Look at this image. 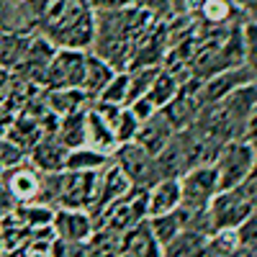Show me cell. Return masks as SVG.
Masks as SVG:
<instances>
[{
  "instance_id": "6da1fadb",
  "label": "cell",
  "mask_w": 257,
  "mask_h": 257,
  "mask_svg": "<svg viewBox=\"0 0 257 257\" xmlns=\"http://www.w3.org/2000/svg\"><path fill=\"white\" fill-rule=\"evenodd\" d=\"M36 34L47 36L57 49L88 52L95 36V11L90 0H29Z\"/></svg>"
},
{
  "instance_id": "7a4b0ae2",
  "label": "cell",
  "mask_w": 257,
  "mask_h": 257,
  "mask_svg": "<svg viewBox=\"0 0 257 257\" xmlns=\"http://www.w3.org/2000/svg\"><path fill=\"white\" fill-rule=\"evenodd\" d=\"M257 162V147L249 144L247 139H231L226 142L216 160H213V167H216V178H219V190H229L242 185V180L249 175V170Z\"/></svg>"
},
{
  "instance_id": "3957f363",
  "label": "cell",
  "mask_w": 257,
  "mask_h": 257,
  "mask_svg": "<svg viewBox=\"0 0 257 257\" xmlns=\"http://www.w3.org/2000/svg\"><path fill=\"white\" fill-rule=\"evenodd\" d=\"M219 193V178L213 165H196L180 175V208L188 213H201L211 198Z\"/></svg>"
},
{
  "instance_id": "277c9868",
  "label": "cell",
  "mask_w": 257,
  "mask_h": 257,
  "mask_svg": "<svg viewBox=\"0 0 257 257\" xmlns=\"http://www.w3.org/2000/svg\"><path fill=\"white\" fill-rule=\"evenodd\" d=\"M144 219H147V190L144 188H132L126 196L108 203L98 213L95 226H105L111 231L126 234L128 229H134Z\"/></svg>"
},
{
  "instance_id": "5b68a950",
  "label": "cell",
  "mask_w": 257,
  "mask_h": 257,
  "mask_svg": "<svg viewBox=\"0 0 257 257\" xmlns=\"http://www.w3.org/2000/svg\"><path fill=\"white\" fill-rule=\"evenodd\" d=\"M252 201L242 193V188H229V190H219L211 198L206 213H208V224L211 231L216 229H237L249 213H252Z\"/></svg>"
},
{
  "instance_id": "8992f818",
  "label": "cell",
  "mask_w": 257,
  "mask_h": 257,
  "mask_svg": "<svg viewBox=\"0 0 257 257\" xmlns=\"http://www.w3.org/2000/svg\"><path fill=\"white\" fill-rule=\"evenodd\" d=\"M111 160L123 170V175L132 180L134 188H144L149 190L157 180H160V173H157V162L155 157L144 152V149L137 144V142H126V144H118L116 152L111 155Z\"/></svg>"
},
{
  "instance_id": "52a82bcc",
  "label": "cell",
  "mask_w": 257,
  "mask_h": 257,
  "mask_svg": "<svg viewBox=\"0 0 257 257\" xmlns=\"http://www.w3.org/2000/svg\"><path fill=\"white\" fill-rule=\"evenodd\" d=\"M85 59H88V52L82 49H57L44 75V90L82 88Z\"/></svg>"
},
{
  "instance_id": "ba28073f",
  "label": "cell",
  "mask_w": 257,
  "mask_h": 257,
  "mask_svg": "<svg viewBox=\"0 0 257 257\" xmlns=\"http://www.w3.org/2000/svg\"><path fill=\"white\" fill-rule=\"evenodd\" d=\"M98 173L100 170H64L62 196L57 208H82L93 211L98 196Z\"/></svg>"
},
{
  "instance_id": "9c48e42d",
  "label": "cell",
  "mask_w": 257,
  "mask_h": 257,
  "mask_svg": "<svg viewBox=\"0 0 257 257\" xmlns=\"http://www.w3.org/2000/svg\"><path fill=\"white\" fill-rule=\"evenodd\" d=\"M254 77H257V72H252L247 64L221 70L216 75H211L208 80H203V85H201V100L203 103H216V100L226 98L229 93H234L237 88H242V85L252 82Z\"/></svg>"
},
{
  "instance_id": "30bf717a",
  "label": "cell",
  "mask_w": 257,
  "mask_h": 257,
  "mask_svg": "<svg viewBox=\"0 0 257 257\" xmlns=\"http://www.w3.org/2000/svg\"><path fill=\"white\" fill-rule=\"evenodd\" d=\"M132 188H134V185H132V180L123 175V170H121L113 160H108V165H103L100 173H98V196H95V206H93V211H90L93 221H95V216H98L105 206L113 203V201H118L121 196H126Z\"/></svg>"
},
{
  "instance_id": "8fae6325",
  "label": "cell",
  "mask_w": 257,
  "mask_h": 257,
  "mask_svg": "<svg viewBox=\"0 0 257 257\" xmlns=\"http://www.w3.org/2000/svg\"><path fill=\"white\" fill-rule=\"evenodd\" d=\"M52 229L59 239L64 242H88V237L95 229V221L90 216V211L82 208H57Z\"/></svg>"
},
{
  "instance_id": "7c38bea8",
  "label": "cell",
  "mask_w": 257,
  "mask_h": 257,
  "mask_svg": "<svg viewBox=\"0 0 257 257\" xmlns=\"http://www.w3.org/2000/svg\"><path fill=\"white\" fill-rule=\"evenodd\" d=\"M39 178L41 173L29 162H18L16 167H8L3 170V175H0V183L6 185V190L13 196L16 203H24V201H34L36 198V190H39Z\"/></svg>"
},
{
  "instance_id": "4fadbf2b",
  "label": "cell",
  "mask_w": 257,
  "mask_h": 257,
  "mask_svg": "<svg viewBox=\"0 0 257 257\" xmlns=\"http://www.w3.org/2000/svg\"><path fill=\"white\" fill-rule=\"evenodd\" d=\"M67 152L70 149L57 139V134H44L26 152V160L39 173H59V170H64V162H67Z\"/></svg>"
},
{
  "instance_id": "5bb4252c",
  "label": "cell",
  "mask_w": 257,
  "mask_h": 257,
  "mask_svg": "<svg viewBox=\"0 0 257 257\" xmlns=\"http://www.w3.org/2000/svg\"><path fill=\"white\" fill-rule=\"evenodd\" d=\"M85 147L95 149V152H100V155H108V157L116 152V147H118V139L113 134L111 123L105 121L93 105L85 108Z\"/></svg>"
},
{
  "instance_id": "9a60e30c",
  "label": "cell",
  "mask_w": 257,
  "mask_h": 257,
  "mask_svg": "<svg viewBox=\"0 0 257 257\" xmlns=\"http://www.w3.org/2000/svg\"><path fill=\"white\" fill-rule=\"evenodd\" d=\"M173 134H175V128L170 126V121L165 118L162 111H157L152 118L139 123V132L134 134V142L144 149V152H149L155 157V155L162 152V147L173 139Z\"/></svg>"
},
{
  "instance_id": "2e32d148",
  "label": "cell",
  "mask_w": 257,
  "mask_h": 257,
  "mask_svg": "<svg viewBox=\"0 0 257 257\" xmlns=\"http://www.w3.org/2000/svg\"><path fill=\"white\" fill-rule=\"evenodd\" d=\"M180 208V178H160L147 190V216H162Z\"/></svg>"
},
{
  "instance_id": "e0dca14e",
  "label": "cell",
  "mask_w": 257,
  "mask_h": 257,
  "mask_svg": "<svg viewBox=\"0 0 257 257\" xmlns=\"http://www.w3.org/2000/svg\"><path fill=\"white\" fill-rule=\"evenodd\" d=\"M0 31L36 34V21L29 0H0Z\"/></svg>"
},
{
  "instance_id": "ac0fdd59",
  "label": "cell",
  "mask_w": 257,
  "mask_h": 257,
  "mask_svg": "<svg viewBox=\"0 0 257 257\" xmlns=\"http://www.w3.org/2000/svg\"><path fill=\"white\" fill-rule=\"evenodd\" d=\"M118 257H162V247L155 239L147 219L123 234V244H121Z\"/></svg>"
},
{
  "instance_id": "d6986e66",
  "label": "cell",
  "mask_w": 257,
  "mask_h": 257,
  "mask_svg": "<svg viewBox=\"0 0 257 257\" xmlns=\"http://www.w3.org/2000/svg\"><path fill=\"white\" fill-rule=\"evenodd\" d=\"M196 11L201 13L203 24L213 26V29H226L231 24H244L234 0H198Z\"/></svg>"
},
{
  "instance_id": "ffe728a7",
  "label": "cell",
  "mask_w": 257,
  "mask_h": 257,
  "mask_svg": "<svg viewBox=\"0 0 257 257\" xmlns=\"http://www.w3.org/2000/svg\"><path fill=\"white\" fill-rule=\"evenodd\" d=\"M116 75V70L108 62H103L100 57H95L93 52H88V59H85V80H82V90L90 98V103L100 95V90L111 82V77Z\"/></svg>"
},
{
  "instance_id": "44dd1931",
  "label": "cell",
  "mask_w": 257,
  "mask_h": 257,
  "mask_svg": "<svg viewBox=\"0 0 257 257\" xmlns=\"http://www.w3.org/2000/svg\"><path fill=\"white\" fill-rule=\"evenodd\" d=\"M185 219H188L185 208H175L170 213H162V216H147L149 229H152V234H155V239L160 242V247L170 244L185 229Z\"/></svg>"
},
{
  "instance_id": "7402d4cb",
  "label": "cell",
  "mask_w": 257,
  "mask_h": 257,
  "mask_svg": "<svg viewBox=\"0 0 257 257\" xmlns=\"http://www.w3.org/2000/svg\"><path fill=\"white\" fill-rule=\"evenodd\" d=\"M44 100H47V105H49V108H52L57 116L72 113V111H80V108H88V105H90V98L85 95L82 88L44 90Z\"/></svg>"
},
{
  "instance_id": "603a6c76",
  "label": "cell",
  "mask_w": 257,
  "mask_h": 257,
  "mask_svg": "<svg viewBox=\"0 0 257 257\" xmlns=\"http://www.w3.org/2000/svg\"><path fill=\"white\" fill-rule=\"evenodd\" d=\"M6 137H8L13 144H18L24 152H29V149H31L41 137H44V132H41V126H39L36 118H31V116H26V113H16L13 121L8 123V128H6Z\"/></svg>"
},
{
  "instance_id": "cb8c5ba5",
  "label": "cell",
  "mask_w": 257,
  "mask_h": 257,
  "mask_svg": "<svg viewBox=\"0 0 257 257\" xmlns=\"http://www.w3.org/2000/svg\"><path fill=\"white\" fill-rule=\"evenodd\" d=\"M123 244V234L111 231L105 226H95L93 234L88 237L85 247H88V257H118Z\"/></svg>"
},
{
  "instance_id": "d4e9b609",
  "label": "cell",
  "mask_w": 257,
  "mask_h": 257,
  "mask_svg": "<svg viewBox=\"0 0 257 257\" xmlns=\"http://www.w3.org/2000/svg\"><path fill=\"white\" fill-rule=\"evenodd\" d=\"M54 211L57 208L44 206V203H39V201H24V203H16L13 216H16L18 224H24L26 229H41V226H52Z\"/></svg>"
},
{
  "instance_id": "484cf974",
  "label": "cell",
  "mask_w": 257,
  "mask_h": 257,
  "mask_svg": "<svg viewBox=\"0 0 257 257\" xmlns=\"http://www.w3.org/2000/svg\"><path fill=\"white\" fill-rule=\"evenodd\" d=\"M57 139H59L64 147H67V149L85 147V108L59 116Z\"/></svg>"
},
{
  "instance_id": "4316f807",
  "label": "cell",
  "mask_w": 257,
  "mask_h": 257,
  "mask_svg": "<svg viewBox=\"0 0 257 257\" xmlns=\"http://www.w3.org/2000/svg\"><path fill=\"white\" fill-rule=\"evenodd\" d=\"M178 90H180L178 77H175L173 72H167L165 67H160V72H157L155 82L149 85V90H147V98L152 100V103H155V108L160 111V108H165V105H167L170 100H175Z\"/></svg>"
},
{
  "instance_id": "83f0119b",
  "label": "cell",
  "mask_w": 257,
  "mask_h": 257,
  "mask_svg": "<svg viewBox=\"0 0 257 257\" xmlns=\"http://www.w3.org/2000/svg\"><path fill=\"white\" fill-rule=\"evenodd\" d=\"M239 231L237 229H216L211 231V239H206L203 252L211 257H231L239 249Z\"/></svg>"
},
{
  "instance_id": "f1b7e54d",
  "label": "cell",
  "mask_w": 257,
  "mask_h": 257,
  "mask_svg": "<svg viewBox=\"0 0 257 257\" xmlns=\"http://www.w3.org/2000/svg\"><path fill=\"white\" fill-rule=\"evenodd\" d=\"M108 155H100L90 147H77L67 152V162H64V170H100L103 165H108Z\"/></svg>"
},
{
  "instance_id": "f546056e",
  "label": "cell",
  "mask_w": 257,
  "mask_h": 257,
  "mask_svg": "<svg viewBox=\"0 0 257 257\" xmlns=\"http://www.w3.org/2000/svg\"><path fill=\"white\" fill-rule=\"evenodd\" d=\"M62 178H64V170H59V173H41L39 190H36L34 201L57 208L59 206V196H62Z\"/></svg>"
},
{
  "instance_id": "4dcf8cb0",
  "label": "cell",
  "mask_w": 257,
  "mask_h": 257,
  "mask_svg": "<svg viewBox=\"0 0 257 257\" xmlns=\"http://www.w3.org/2000/svg\"><path fill=\"white\" fill-rule=\"evenodd\" d=\"M126 72H128V93H126V103L123 105H128L132 100L147 95L149 85L155 82L160 67H134V70H126Z\"/></svg>"
},
{
  "instance_id": "1f68e13d",
  "label": "cell",
  "mask_w": 257,
  "mask_h": 257,
  "mask_svg": "<svg viewBox=\"0 0 257 257\" xmlns=\"http://www.w3.org/2000/svg\"><path fill=\"white\" fill-rule=\"evenodd\" d=\"M126 93H128V72H116L111 77V82L100 90V95L95 100H103V103H113V105H123L126 103Z\"/></svg>"
},
{
  "instance_id": "d6a6232c",
  "label": "cell",
  "mask_w": 257,
  "mask_h": 257,
  "mask_svg": "<svg viewBox=\"0 0 257 257\" xmlns=\"http://www.w3.org/2000/svg\"><path fill=\"white\" fill-rule=\"evenodd\" d=\"M242 52H244V64L257 72V21H244L242 24Z\"/></svg>"
},
{
  "instance_id": "836d02e7",
  "label": "cell",
  "mask_w": 257,
  "mask_h": 257,
  "mask_svg": "<svg viewBox=\"0 0 257 257\" xmlns=\"http://www.w3.org/2000/svg\"><path fill=\"white\" fill-rule=\"evenodd\" d=\"M137 132H139V121H137V116L123 105L121 113H118V118H116V123H113V134H116L118 144L134 142V134H137Z\"/></svg>"
},
{
  "instance_id": "e575fe53",
  "label": "cell",
  "mask_w": 257,
  "mask_h": 257,
  "mask_svg": "<svg viewBox=\"0 0 257 257\" xmlns=\"http://www.w3.org/2000/svg\"><path fill=\"white\" fill-rule=\"evenodd\" d=\"M26 160V152L21 149L18 144H13L6 134H0V170H8L16 167L18 162Z\"/></svg>"
},
{
  "instance_id": "d590c367",
  "label": "cell",
  "mask_w": 257,
  "mask_h": 257,
  "mask_svg": "<svg viewBox=\"0 0 257 257\" xmlns=\"http://www.w3.org/2000/svg\"><path fill=\"white\" fill-rule=\"evenodd\" d=\"M128 111H132L134 116H137V121L142 123V121H147V118H152L155 113H157V108H155V103L149 100L147 95H142V98H137V100H132L126 105Z\"/></svg>"
},
{
  "instance_id": "8d00e7d4",
  "label": "cell",
  "mask_w": 257,
  "mask_h": 257,
  "mask_svg": "<svg viewBox=\"0 0 257 257\" xmlns=\"http://www.w3.org/2000/svg\"><path fill=\"white\" fill-rule=\"evenodd\" d=\"M93 11H126L134 6V0H90Z\"/></svg>"
},
{
  "instance_id": "74e56055",
  "label": "cell",
  "mask_w": 257,
  "mask_h": 257,
  "mask_svg": "<svg viewBox=\"0 0 257 257\" xmlns=\"http://www.w3.org/2000/svg\"><path fill=\"white\" fill-rule=\"evenodd\" d=\"M242 21H257V0H234Z\"/></svg>"
},
{
  "instance_id": "f35d334b",
  "label": "cell",
  "mask_w": 257,
  "mask_h": 257,
  "mask_svg": "<svg viewBox=\"0 0 257 257\" xmlns=\"http://www.w3.org/2000/svg\"><path fill=\"white\" fill-rule=\"evenodd\" d=\"M13 208H16V201H13V196L6 190V185L0 183V219H6V216H11L13 213Z\"/></svg>"
},
{
  "instance_id": "ab89813d",
  "label": "cell",
  "mask_w": 257,
  "mask_h": 257,
  "mask_svg": "<svg viewBox=\"0 0 257 257\" xmlns=\"http://www.w3.org/2000/svg\"><path fill=\"white\" fill-rule=\"evenodd\" d=\"M244 139L249 142V144H254L257 147V105H254V111L249 113V118H247V126H244Z\"/></svg>"
},
{
  "instance_id": "60d3db41",
  "label": "cell",
  "mask_w": 257,
  "mask_h": 257,
  "mask_svg": "<svg viewBox=\"0 0 257 257\" xmlns=\"http://www.w3.org/2000/svg\"><path fill=\"white\" fill-rule=\"evenodd\" d=\"M0 175H3V170H0Z\"/></svg>"
}]
</instances>
